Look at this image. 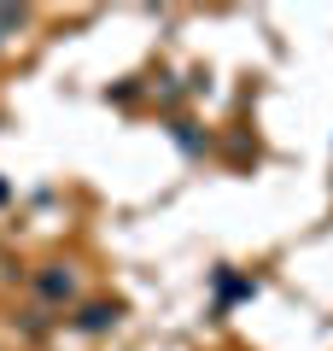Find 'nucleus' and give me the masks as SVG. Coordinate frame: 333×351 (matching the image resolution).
<instances>
[{
	"instance_id": "nucleus-3",
	"label": "nucleus",
	"mask_w": 333,
	"mask_h": 351,
	"mask_svg": "<svg viewBox=\"0 0 333 351\" xmlns=\"http://www.w3.org/2000/svg\"><path fill=\"white\" fill-rule=\"evenodd\" d=\"M217 293H222V304H228V299H251V281H240V276H217Z\"/></svg>"
},
{
	"instance_id": "nucleus-4",
	"label": "nucleus",
	"mask_w": 333,
	"mask_h": 351,
	"mask_svg": "<svg viewBox=\"0 0 333 351\" xmlns=\"http://www.w3.org/2000/svg\"><path fill=\"white\" fill-rule=\"evenodd\" d=\"M24 24H29L24 6H0V36H12V29H24Z\"/></svg>"
},
{
	"instance_id": "nucleus-2",
	"label": "nucleus",
	"mask_w": 333,
	"mask_h": 351,
	"mask_svg": "<svg viewBox=\"0 0 333 351\" xmlns=\"http://www.w3.org/2000/svg\"><path fill=\"white\" fill-rule=\"evenodd\" d=\"M111 322H117V304H88V311H82V322H76V328L99 334V328H111Z\"/></svg>"
},
{
	"instance_id": "nucleus-1",
	"label": "nucleus",
	"mask_w": 333,
	"mask_h": 351,
	"mask_svg": "<svg viewBox=\"0 0 333 351\" xmlns=\"http://www.w3.org/2000/svg\"><path fill=\"white\" fill-rule=\"evenodd\" d=\"M36 293H41L47 304H71V299H76V276L64 269V263H47V269L36 276Z\"/></svg>"
}]
</instances>
